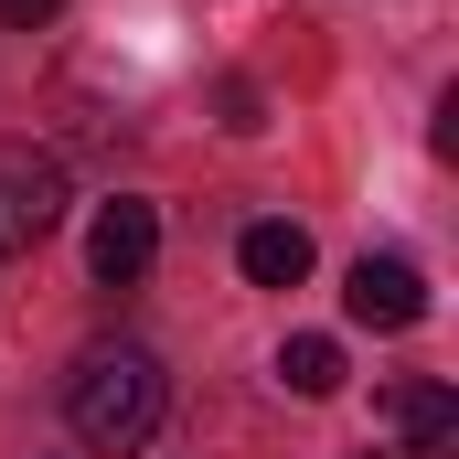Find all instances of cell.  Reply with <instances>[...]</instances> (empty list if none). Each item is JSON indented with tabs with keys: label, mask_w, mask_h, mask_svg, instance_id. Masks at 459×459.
Segmentation results:
<instances>
[{
	"label": "cell",
	"mask_w": 459,
	"mask_h": 459,
	"mask_svg": "<svg viewBox=\"0 0 459 459\" xmlns=\"http://www.w3.org/2000/svg\"><path fill=\"white\" fill-rule=\"evenodd\" d=\"M449 428H459V395L438 385V374L385 385V438H395V449H449Z\"/></svg>",
	"instance_id": "obj_5"
},
{
	"label": "cell",
	"mask_w": 459,
	"mask_h": 459,
	"mask_svg": "<svg viewBox=\"0 0 459 459\" xmlns=\"http://www.w3.org/2000/svg\"><path fill=\"white\" fill-rule=\"evenodd\" d=\"M278 385L310 395V406L342 395V342H332V332H289V342H278Z\"/></svg>",
	"instance_id": "obj_7"
},
{
	"label": "cell",
	"mask_w": 459,
	"mask_h": 459,
	"mask_svg": "<svg viewBox=\"0 0 459 459\" xmlns=\"http://www.w3.org/2000/svg\"><path fill=\"white\" fill-rule=\"evenodd\" d=\"M235 267H246L256 289H299V278H310V235L267 214V225H246V235H235Z\"/></svg>",
	"instance_id": "obj_6"
},
{
	"label": "cell",
	"mask_w": 459,
	"mask_h": 459,
	"mask_svg": "<svg viewBox=\"0 0 459 459\" xmlns=\"http://www.w3.org/2000/svg\"><path fill=\"white\" fill-rule=\"evenodd\" d=\"M150 256H160V214L150 204H97V225H86V278L97 289H139L150 278Z\"/></svg>",
	"instance_id": "obj_3"
},
{
	"label": "cell",
	"mask_w": 459,
	"mask_h": 459,
	"mask_svg": "<svg viewBox=\"0 0 459 459\" xmlns=\"http://www.w3.org/2000/svg\"><path fill=\"white\" fill-rule=\"evenodd\" d=\"M54 11H65V0H0V22H11V32H32V22H54Z\"/></svg>",
	"instance_id": "obj_8"
},
{
	"label": "cell",
	"mask_w": 459,
	"mask_h": 459,
	"mask_svg": "<svg viewBox=\"0 0 459 459\" xmlns=\"http://www.w3.org/2000/svg\"><path fill=\"white\" fill-rule=\"evenodd\" d=\"M65 225V160L32 139H0V256H32Z\"/></svg>",
	"instance_id": "obj_2"
},
{
	"label": "cell",
	"mask_w": 459,
	"mask_h": 459,
	"mask_svg": "<svg viewBox=\"0 0 459 459\" xmlns=\"http://www.w3.org/2000/svg\"><path fill=\"white\" fill-rule=\"evenodd\" d=\"M160 417H171V374H160V352L150 342H86L75 352V374H65V428L86 438V449H150L160 438Z\"/></svg>",
	"instance_id": "obj_1"
},
{
	"label": "cell",
	"mask_w": 459,
	"mask_h": 459,
	"mask_svg": "<svg viewBox=\"0 0 459 459\" xmlns=\"http://www.w3.org/2000/svg\"><path fill=\"white\" fill-rule=\"evenodd\" d=\"M342 310L363 321V332H417V321H428V278H417L406 256H352Z\"/></svg>",
	"instance_id": "obj_4"
}]
</instances>
